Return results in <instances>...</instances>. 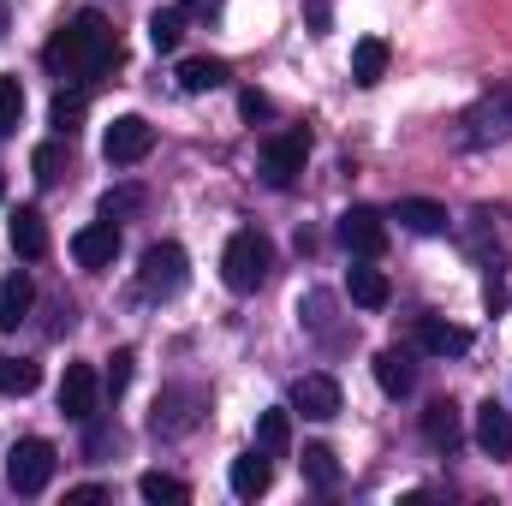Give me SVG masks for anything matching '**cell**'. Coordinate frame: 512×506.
<instances>
[{
    "label": "cell",
    "instance_id": "6da1fadb",
    "mask_svg": "<svg viewBox=\"0 0 512 506\" xmlns=\"http://www.w3.org/2000/svg\"><path fill=\"white\" fill-rule=\"evenodd\" d=\"M42 60H48V72L66 78V84H96L102 72L120 66V36L108 30L102 12H78L72 24L54 30V42L42 48Z\"/></svg>",
    "mask_w": 512,
    "mask_h": 506
},
{
    "label": "cell",
    "instance_id": "7a4b0ae2",
    "mask_svg": "<svg viewBox=\"0 0 512 506\" xmlns=\"http://www.w3.org/2000/svg\"><path fill=\"white\" fill-rule=\"evenodd\" d=\"M268 274H274V245L262 233H251V227L233 233L227 251H221V280L233 292H256V286H268Z\"/></svg>",
    "mask_w": 512,
    "mask_h": 506
},
{
    "label": "cell",
    "instance_id": "3957f363",
    "mask_svg": "<svg viewBox=\"0 0 512 506\" xmlns=\"http://www.w3.org/2000/svg\"><path fill=\"white\" fill-rule=\"evenodd\" d=\"M512 137V90H489L465 120H459V143L465 149H489V143H507Z\"/></svg>",
    "mask_w": 512,
    "mask_h": 506
},
{
    "label": "cell",
    "instance_id": "277c9868",
    "mask_svg": "<svg viewBox=\"0 0 512 506\" xmlns=\"http://www.w3.org/2000/svg\"><path fill=\"white\" fill-rule=\"evenodd\" d=\"M203 411H209V393L191 387V381H173V387L155 393V417H149V429H155V435H185V429H197Z\"/></svg>",
    "mask_w": 512,
    "mask_h": 506
},
{
    "label": "cell",
    "instance_id": "5b68a950",
    "mask_svg": "<svg viewBox=\"0 0 512 506\" xmlns=\"http://www.w3.org/2000/svg\"><path fill=\"white\" fill-rule=\"evenodd\" d=\"M54 465H60V459H54L48 441H36V435H30V441H12V453H6V483H12L18 495H42V489L54 483Z\"/></svg>",
    "mask_w": 512,
    "mask_h": 506
},
{
    "label": "cell",
    "instance_id": "8992f818",
    "mask_svg": "<svg viewBox=\"0 0 512 506\" xmlns=\"http://www.w3.org/2000/svg\"><path fill=\"white\" fill-rule=\"evenodd\" d=\"M179 286H185V251L179 245H149L143 268H137V292L155 298V304H167Z\"/></svg>",
    "mask_w": 512,
    "mask_h": 506
},
{
    "label": "cell",
    "instance_id": "52a82bcc",
    "mask_svg": "<svg viewBox=\"0 0 512 506\" xmlns=\"http://www.w3.org/2000/svg\"><path fill=\"white\" fill-rule=\"evenodd\" d=\"M304 161H310V131L304 126L280 131V137H268V149H262V179H268L274 191H286V185L304 173Z\"/></svg>",
    "mask_w": 512,
    "mask_h": 506
},
{
    "label": "cell",
    "instance_id": "ba28073f",
    "mask_svg": "<svg viewBox=\"0 0 512 506\" xmlns=\"http://www.w3.org/2000/svg\"><path fill=\"white\" fill-rule=\"evenodd\" d=\"M155 149V126L143 120V114H120L108 137H102V155H108V167H131V161H143Z\"/></svg>",
    "mask_w": 512,
    "mask_h": 506
},
{
    "label": "cell",
    "instance_id": "9c48e42d",
    "mask_svg": "<svg viewBox=\"0 0 512 506\" xmlns=\"http://www.w3.org/2000/svg\"><path fill=\"white\" fill-rule=\"evenodd\" d=\"M340 245L352 256H364V262H376V256L387 251V221L376 209H364V203L346 209V215H340Z\"/></svg>",
    "mask_w": 512,
    "mask_h": 506
},
{
    "label": "cell",
    "instance_id": "30bf717a",
    "mask_svg": "<svg viewBox=\"0 0 512 506\" xmlns=\"http://www.w3.org/2000/svg\"><path fill=\"white\" fill-rule=\"evenodd\" d=\"M96 399H102V381L90 364H66V376H60V411L72 417V423H90L96 417Z\"/></svg>",
    "mask_w": 512,
    "mask_h": 506
},
{
    "label": "cell",
    "instance_id": "8fae6325",
    "mask_svg": "<svg viewBox=\"0 0 512 506\" xmlns=\"http://www.w3.org/2000/svg\"><path fill=\"white\" fill-rule=\"evenodd\" d=\"M72 256H78V268H114V256H120V227H114V221H96V227L72 233Z\"/></svg>",
    "mask_w": 512,
    "mask_h": 506
},
{
    "label": "cell",
    "instance_id": "7c38bea8",
    "mask_svg": "<svg viewBox=\"0 0 512 506\" xmlns=\"http://www.w3.org/2000/svg\"><path fill=\"white\" fill-rule=\"evenodd\" d=\"M227 483H233V495L239 501H256V495H268V483H274V459L251 447V453H239L233 459V471H227Z\"/></svg>",
    "mask_w": 512,
    "mask_h": 506
},
{
    "label": "cell",
    "instance_id": "4fadbf2b",
    "mask_svg": "<svg viewBox=\"0 0 512 506\" xmlns=\"http://www.w3.org/2000/svg\"><path fill=\"white\" fill-rule=\"evenodd\" d=\"M292 411H304V417L328 423V417L340 411V381H334V376H304L298 387H292Z\"/></svg>",
    "mask_w": 512,
    "mask_h": 506
},
{
    "label": "cell",
    "instance_id": "5bb4252c",
    "mask_svg": "<svg viewBox=\"0 0 512 506\" xmlns=\"http://www.w3.org/2000/svg\"><path fill=\"white\" fill-rule=\"evenodd\" d=\"M417 346H423L429 358H465V352H471V328H459V322H441V316H423V328H417Z\"/></svg>",
    "mask_w": 512,
    "mask_h": 506
},
{
    "label": "cell",
    "instance_id": "9a60e30c",
    "mask_svg": "<svg viewBox=\"0 0 512 506\" xmlns=\"http://www.w3.org/2000/svg\"><path fill=\"white\" fill-rule=\"evenodd\" d=\"M423 441H429L435 453H453V447L465 441V417H459L453 399H435V405L423 411Z\"/></svg>",
    "mask_w": 512,
    "mask_h": 506
},
{
    "label": "cell",
    "instance_id": "2e32d148",
    "mask_svg": "<svg viewBox=\"0 0 512 506\" xmlns=\"http://www.w3.org/2000/svg\"><path fill=\"white\" fill-rule=\"evenodd\" d=\"M393 221H399L405 233H417V239L447 233V209H441V203H429V197H399V203H393Z\"/></svg>",
    "mask_w": 512,
    "mask_h": 506
},
{
    "label": "cell",
    "instance_id": "e0dca14e",
    "mask_svg": "<svg viewBox=\"0 0 512 506\" xmlns=\"http://www.w3.org/2000/svg\"><path fill=\"white\" fill-rule=\"evenodd\" d=\"M477 447H483L489 459H507L512 453V411H501L495 399L477 405Z\"/></svg>",
    "mask_w": 512,
    "mask_h": 506
},
{
    "label": "cell",
    "instance_id": "ac0fdd59",
    "mask_svg": "<svg viewBox=\"0 0 512 506\" xmlns=\"http://www.w3.org/2000/svg\"><path fill=\"white\" fill-rule=\"evenodd\" d=\"M30 298H36V280H30L24 268H12V274L0 280V328H6V334L30 316Z\"/></svg>",
    "mask_w": 512,
    "mask_h": 506
},
{
    "label": "cell",
    "instance_id": "d6986e66",
    "mask_svg": "<svg viewBox=\"0 0 512 506\" xmlns=\"http://www.w3.org/2000/svg\"><path fill=\"white\" fill-rule=\"evenodd\" d=\"M6 239H12V251L24 256V262H36V256H48V221L36 209H18L12 227H6Z\"/></svg>",
    "mask_w": 512,
    "mask_h": 506
},
{
    "label": "cell",
    "instance_id": "ffe728a7",
    "mask_svg": "<svg viewBox=\"0 0 512 506\" xmlns=\"http://www.w3.org/2000/svg\"><path fill=\"white\" fill-rule=\"evenodd\" d=\"M376 381H382L387 399H405L411 387H417V370H411V352H399V346H387L376 352Z\"/></svg>",
    "mask_w": 512,
    "mask_h": 506
},
{
    "label": "cell",
    "instance_id": "44dd1931",
    "mask_svg": "<svg viewBox=\"0 0 512 506\" xmlns=\"http://www.w3.org/2000/svg\"><path fill=\"white\" fill-rule=\"evenodd\" d=\"M227 78H233L227 60H209V54H197V60L179 66V90H185V96H209V90H221Z\"/></svg>",
    "mask_w": 512,
    "mask_h": 506
},
{
    "label": "cell",
    "instance_id": "7402d4cb",
    "mask_svg": "<svg viewBox=\"0 0 512 506\" xmlns=\"http://www.w3.org/2000/svg\"><path fill=\"white\" fill-rule=\"evenodd\" d=\"M185 24H191V6H161V12L149 18V48H155V54H173V48L185 42Z\"/></svg>",
    "mask_w": 512,
    "mask_h": 506
},
{
    "label": "cell",
    "instance_id": "603a6c76",
    "mask_svg": "<svg viewBox=\"0 0 512 506\" xmlns=\"http://www.w3.org/2000/svg\"><path fill=\"white\" fill-rule=\"evenodd\" d=\"M346 292H352L358 310H382L387 298H393V286H387L382 268H352V274H346Z\"/></svg>",
    "mask_w": 512,
    "mask_h": 506
},
{
    "label": "cell",
    "instance_id": "cb8c5ba5",
    "mask_svg": "<svg viewBox=\"0 0 512 506\" xmlns=\"http://www.w3.org/2000/svg\"><path fill=\"white\" fill-rule=\"evenodd\" d=\"M256 447L268 453V459H286V447H292V411H262L256 417Z\"/></svg>",
    "mask_w": 512,
    "mask_h": 506
},
{
    "label": "cell",
    "instance_id": "d4e9b609",
    "mask_svg": "<svg viewBox=\"0 0 512 506\" xmlns=\"http://www.w3.org/2000/svg\"><path fill=\"white\" fill-rule=\"evenodd\" d=\"M382 72H387V42L382 36H364V42L352 48V78L370 90V84H382Z\"/></svg>",
    "mask_w": 512,
    "mask_h": 506
},
{
    "label": "cell",
    "instance_id": "484cf974",
    "mask_svg": "<svg viewBox=\"0 0 512 506\" xmlns=\"http://www.w3.org/2000/svg\"><path fill=\"white\" fill-rule=\"evenodd\" d=\"M137 495L149 506H185L191 501V489H185L179 477H161V471H143V477H137Z\"/></svg>",
    "mask_w": 512,
    "mask_h": 506
},
{
    "label": "cell",
    "instance_id": "4316f807",
    "mask_svg": "<svg viewBox=\"0 0 512 506\" xmlns=\"http://www.w3.org/2000/svg\"><path fill=\"white\" fill-rule=\"evenodd\" d=\"M36 381H42V370L30 364V358H12V352H0V393H36Z\"/></svg>",
    "mask_w": 512,
    "mask_h": 506
},
{
    "label": "cell",
    "instance_id": "83f0119b",
    "mask_svg": "<svg viewBox=\"0 0 512 506\" xmlns=\"http://www.w3.org/2000/svg\"><path fill=\"white\" fill-rule=\"evenodd\" d=\"M18 120H24V84L12 72H0V137H12Z\"/></svg>",
    "mask_w": 512,
    "mask_h": 506
},
{
    "label": "cell",
    "instance_id": "f1b7e54d",
    "mask_svg": "<svg viewBox=\"0 0 512 506\" xmlns=\"http://www.w3.org/2000/svg\"><path fill=\"white\" fill-rule=\"evenodd\" d=\"M30 167H36V185H60V173H66V143H60V137L42 143V149L30 155Z\"/></svg>",
    "mask_w": 512,
    "mask_h": 506
},
{
    "label": "cell",
    "instance_id": "f546056e",
    "mask_svg": "<svg viewBox=\"0 0 512 506\" xmlns=\"http://www.w3.org/2000/svg\"><path fill=\"white\" fill-rule=\"evenodd\" d=\"M298 465H304V477H310L316 489H334V483H340V465H334V453H328V447H304V459H298Z\"/></svg>",
    "mask_w": 512,
    "mask_h": 506
},
{
    "label": "cell",
    "instance_id": "4dcf8cb0",
    "mask_svg": "<svg viewBox=\"0 0 512 506\" xmlns=\"http://www.w3.org/2000/svg\"><path fill=\"white\" fill-rule=\"evenodd\" d=\"M48 126L60 131V137H72V131L84 126V96H66V90H60L54 108H48Z\"/></svg>",
    "mask_w": 512,
    "mask_h": 506
},
{
    "label": "cell",
    "instance_id": "1f68e13d",
    "mask_svg": "<svg viewBox=\"0 0 512 506\" xmlns=\"http://www.w3.org/2000/svg\"><path fill=\"white\" fill-rule=\"evenodd\" d=\"M137 209H143V191H137V185H120V191L102 197V221H126Z\"/></svg>",
    "mask_w": 512,
    "mask_h": 506
},
{
    "label": "cell",
    "instance_id": "d6a6232c",
    "mask_svg": "<svg viewBox=\"0 0 512 506\" xmlns=\"http://www.w3.org/2000/svg\"><path fill=\"white\" fill-rule=\"evenodd\" d=\"M131 364H137L131 352H114V364H108V393H114V399L126 393V381H131Z\"/></svg>",
    "mask_w": 512,
    "mask_h": 506
},
{
    "label": "cell",
    "instance_id": "836d02e7",
    "mask_svg": "<svg viewBox=\"0 0 512 506\" xmlns=\"http://www.w3.org/2000/svg\"><path fill=\"white\" fill-rule=\"evenodd\" d=\"M239 108H245V120H268V114H274V102H268L262 90H245V96H239Z\"/></svg>",
    "mask_w": 512,
    "mask_h": 506
},
{
    "label": "cell",
    "instance_id": "e575fe53",
    "mask_svg": "<svg viewBox=\"0 0 512 506\" xmlns=\"http://www.w3.org/2000/svg\"><path fill=\"white\" fill-rule=\"evenodd\" d=\"M483 298H489V310H495V316H501V310H507V286H501V274H495V280H489V286H483Z\"/></svg>",
    "mask_w": 512,
    "mask_h": 506
},
{
    "label": "cell",
    "instance_id": "d590c367",
    "mask_svg": "<svg viewBox=\"0 0 512 506\" xmlns=\"http://www.w3.org/2000/svg\"><path fill=\"white\" fill-rule=\"evenodd\" d=\"M66 501H72V506H96V501H102V489H96V483H84V489H72Z\"/></svg>",
    "mask_w": 512,
    "mask_h": 506
},
{
    "label": "cell",
    "instance_id": "8d00e7d4",
    "mask_svg": "<svg viewBox=\"0 0 512 506\" xmlns=\"http://www.w3.org/2000/svg\"><path fill=\"white\" fill-rule=\"evenodd\" d=\"M304 12H310V24H316V36H322V30H328V0H310Z\"/></svg>",
    "mask_w": 512,
    "mask_h": 506
},
{
    "label": "cell",
    "instance_id": "74e56055",
    "mask_svg": "<svg viewBox=\"0 0 512 506\" xmlns=\"http://www.w3.org/2000/svg\"><path fill=\"white\" fill-rule=\"evenodd\" d=\"M0 197H6V173H0Z\"/></svg>",
    "mask_w": 512,
    "mask_h": 506
},
{
    "label": "cell",
    "instance_id": "f35d334b",
    "mask_svg": "<svg viewBox=\"0 0 512 506\" xmlns=\"http://www.w3.org/2000/svg\"><path fill=\"white\" fill-rule=\"evenodd\" d=\"M0 30H6V24H0Z\"/></svg>",
    "mask_w": 512,
    "mask_h": 506
}]
</instances>
